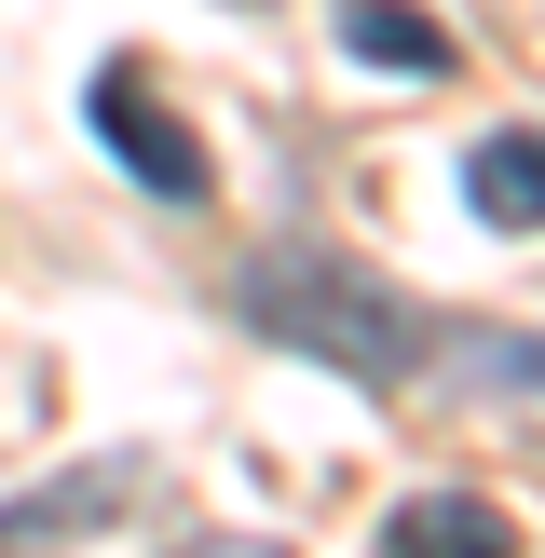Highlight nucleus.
<instances>
[{"label":"nucleus","instance_id":"7","mask_svg":"<svg viewBox=\"0 0 545 558\" xmlns=\"http://www.w3.org/2000/svg\"><path fill=\"white\" fill-rule=\"evenodd\" d=\"M463 205H477L491 232H545V123L477 136V150H463Z\"/></svg>","mask_w":545,"mask_h":558},{"label":"nucleus","instance_id":"3","mask_svg":"<svg viewBox=\"0 0 545 558\" xmlns=\"http://www.w3.org/2000/svg\"><path fill=\"white\" fill-rule=\"evenodd\" d=\"M150 490V463L136 450H109V463H69V477H41L27 505H0V558H41V545H82V532H109V518Z\"/></svg>","mask_w":545,"mask_h":558},{"label":"nucleus","instance_id":"4","mask_svg":"<svg viewBox=\"0 0 545 558\" xmlns=\"http://www.w3.org/2000/svg\"><path fill=\"white\" fill-rule=\"evenodd\" d=\"M436 396H545V327H423V368Z\"/></svg>","mask_w":545,"mask_h":558},{"label":"nucleus","instance_id":"2","mask_svg":"<svg viewBox=\"0 0 545 558\" xmlns=\"http://www.w3.org/2000/svg\"><path fill=\"white\" fill-rule=\"evenodd\" d=\"M96 136L123 150V178H136V191H164V205H205V191H218L205 136H191V123H178V109H164L136 69H109V82H96Z\"/></svg>","mask_w":545,"mask_h":558},{"label":"nucleus","instance_id":"8","mask_svg":"<svg viewBox=\"0 0 545 558\" xmlns=\"http://www.w3.org/2000/svg\"><path fill=\"white\" fill-rule=\"evenodd\" d=\"M178 558H287V545H272V532H191Z\"/></svg>","mask_w":545,"mask_h":558},{"label":"nucleus","instance_id":"5","mask_svg":"<svg viewBox=\"0 0 545 558\" xmlns=\"http://www.w3.org/2000/svg\"><path fill=\"white\" fill-rule=\"evenodd\" d=\"M382 558H518V518L491 490H409L382 518Z\"/></svg>","mask_w":545,"mask_h":558},{"label":"nucleus","instance_id":"1","mask_svg":"<svg viewBox=\"0 0 545 558\" xmlns=\"http://www.w3.org/2000/svg\"><path fill=\"white\" fill-rule=\"evenodd\" d=\"M232 314L259 327V341H287V354H314V368H341V381H409L423 368V314H409L382 272H354V259H327V245H259V259L232 272Z\"/></svg>","mask_w":545,"mask_h":558},{"label":"nucleus","instance_id":"6","mask_svg":"<svg viewBox=\"0 0 545 558\" xmlns=\"http://www.w3.org/2000/svg\"><path fill=\"white\" fill-rule=\"evenodd\" d=\"M341 54L368 82H450L463 54H450V27L423 14V0H341Z\"/></svg>","mask_w":545,"mask_h":558}]
</instances>
